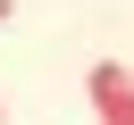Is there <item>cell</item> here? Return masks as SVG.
I'll return each instance as SVG.
<instances>
[{"mask_svg":"<svg viewBox=\"0 0 134 125\" xmlns=\"http://www.w3.org/2000/svg\"><path fill=\"white\" fill-rule=\"evenodd\" d=\"M0 125H8V100H0Z\"/></svg>","mask_w":134,"mask_h":125,"instance_id":"3957f363","label":"cell"},{"mask_svg":"<svg viewBox=\"0 0 134 125\" xmlns=\"http://www.w3.org/2000/svg\"><path fill=\"white\" fill-rule=\"evenodd\" d=\"M84 100H92V117H100V125H134V67H126V58H92Z\"/></svg>","mask_w":134,"mask_h":125,"instance_id":"6da1fadb","label":"cell"},{"mask_svg":"<svg viewBox=\"0 0 134 125\" xmlns=\"http://www.w3.org/2000/svg\"><path fill=\"white\" fill-rule=\"evenodd\" d=\"M8 17H17V0H0V25H8Z\"/></svg>","mask_w":134,"mask_h":125,"instance_id":"7a4b0ae2","label":"cell"}]
</instances>
